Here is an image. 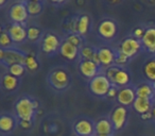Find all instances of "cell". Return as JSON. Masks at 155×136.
<instances>
[{"instance_id": "8992f818", "label": "cell", "mask_w": 155, "mask_h": 136, "mask_svg": "<svg viewBox=\"0 0 155 136\" xmlns=\"http://www.w3.org/2000/svg\"><path fill=\"white\" fill-rule=\"evenodd\" d=\"M141 41L135 38L134 36L127 37V38L121 41L120 46H119V51L124 54V55H127L129 58H131L133 56H135L136 54L139 53V51L141 50Z\"/></svg>"}, {"instance_id": "836d02e7", "label": "cell", "mask_w": 155, "mask_h": 136, "mask_svg": "<svg viewBox=\"0 0 155 136\" xmlns=\"http://www.w3.org/2000/svg\"><path fill=\"white\" fill-rule=\"evenodd\" d=\"M32 125V121H26V120H19V127L22 129H30Z\"/></svg>"}, {"instance_id": "d590c367", "label": "cell", "mask_w": 155, "mask_h": 136, "mask_svg": "<svg viewBox=\"0 0 155 136\" xmlns=\"http://www.w3.org/2000/svg\"><path fill=\"white\" fill-rule=\"evenodd\" d=\"M151 112H152V115H153V117H154V118H155V106H154V108H152V111H151Z\"/></svg>"}, {"instance_id": "e575fe53", "label": "cell", "mask_w": 155, "mask_h": 136, "mask_svg": "<svg viewBox=\"0 0 155 136\" xmlns=\"http://www.w3.org/2000/svg\"><path fill=\"white\" fill-rule=\"evenodd\" d=\"M141 118L143 120H149V119H152L153 118V115H152V112H149L144 115H141Z\"/></svg>"}, {"instance_id": "8fae6325", "label": "cell", "mask_w": 155, "mask_h": 136, "mask_svg": "<svg viewBox=\"0 0 155 136\" xmlns=\"http://www.w3.org/2000/svg\"><path fill=\"white\" fill-rule=\"evenodd\" d=\"M136 98V91L132 87H122L119 89L118 95H117V100H118L119 104L122 106H130L133 105L135 102Z\"/></svg>"}, {"instance_id": "7c38bea8", "label": "cell", "mask_w": 155, "mask_h": 136, "mask_svg": "<svg viewBox=\"0 0 155 136\" xmlns=\"http://www.w3.org/2000/svg\"><path fill=\"white\" fill-rule=\"evenodd\" d=\"M99 65L97 63H95L94 61H88V60H82L80 62V72L82 74L83 77L87 79H94L95 77H97L98 72H99Z\"/></svg>"}, {"instance_id": "1f68e13d", "label": "cell", "mask_w": 155, "mask_h": 136, "mask_svg": "<svg viewBox=\"0 0 155 136\" xmlns=\"http://www.w3.org/2000/svg\"><path fill=\"white\" fill-rule=\"evenodd\" d=\"M144 32H146V30H144L142 27H137V28L134 30V37L139 39V41H141V38L144 35Z\"/></svg>"}, {"instance_id": "d4e9b609", "label": "cell", "mask_w": 155, "mask_h": 136, "mask_svg": "<svg viewBox=\"0 0 155 136\" xmlns=\"http://www.w3.org/2000/svg\"><path fill=\"white\" fill-rule=\"evenodd\" d=\"M27 9H28L29 15H38L41 11H43L44 3L41 1H37V0H32V1H26Z\"/></svg>"}, {"instance_id": "9c48e42d", "label": "cell", "mask_w": 155, "mask_h": 136, "mask_svg": "<svg viewBox=\"0 0 155 136\" xmlns=\"http://www.w3.org/2000/svg\"><path fill=\"white\" fill-rule=\"evenodd\" d=\"M62 43L60 41L58 37L53 33H46L43 37L41 41V50L47 54H52L60 49Z\"/></svg>"}, {"instance_id": "4fadbf2b", "label": "cell", "mask_w": 155, "mask_h": 136, "mask_svg": "<svg viewBox=\"0 0 155 136\" xmlns=\"http://www.w3.org/2000/svg\"><path fill=\"white\" fill-rule=\"evenodd\" d=\"M98 32L103 38L110 39L116 35L117 33V25L112 19H104L99 24Z\"/></svg>"}, {"instance_id": "7402d4cb", "label": "cell", "mask_w": 155, "mask_h": 136, "mask_svg": "<svg viewBox=\"0 0 155 136\" xmlns=\"http://www.w3.org/2000/svg\"><path fill=\"white\" fill-rule=\"evenodd\" d=\"M16 125L15 119L10 115H2L0 117V130L5 133L13 131Z\"/></svg>"}, {"instance_id": "4316f807", "label": "cell", "mask_w": 155, "mask_h": 136, "mask_svg": "<svg viewBox=\"0 0 155 136\" xmlns=\"http://www.w3.org/2000/svg\"><path fill=\"white\" fill-rule=\"evenodd\" d=\"M25 71H26V66L22 64H13L9 66V74L16 78L24 76Z\"/></svg>"}, {"instance_id": "f1b7e54d", "label": "cell", "mask_w": 155, "mask_h": 136, "mask_svg": "<svg viewBox=\"0 0 155 136\" xmlns=\"http://www.w3.org/2000/svg\"><path fill=\"white\" fill-rule=\"evenodd\" d=\"M27 31H28V39L29 41H37L41 35V30L35 26L29 27V28L27 29Z\"/></svg>"}, {"instance_id": "44dd1931", "label": "cell", "mask_w": 155, "mask_h": 136, "mask_svg": "<svg viewBox=\"0 0 155 136\" xmlns=\"http://www.w3.org/2000/svg\"><path fill=\"white\" fill-rule=\"evenodd\" d=\"M135 91L137 98H144V99H150V100H152L155 93L153 86H151L150 84H147V83L138 85L137 88L135 89Z\"/></svg>"}, {"instance_id": "cb8c5ba5", "label": "cell", "mask_w": 155, "mask_h": 136, "mask_svg": "<svg viewBox=\"0 0 155 136\" xmlns=\"http://www.w3.org/2000/svg\"><path fill=\"white\" fill-rule=\"evenodd\" d=\"M143 74L148 80L155 83V58H150L143 65Z\"/></svg>"}, {"instance_id": "3957f363", "label": "cell", "mask_w": 155, "mask_h": 136, "mask_svg": "<svg viewBox=\"0 0 155 136\" xmlns=\"http://www.w3.org/2000/svg\"><path fill=\"white\" fill-rule=\"evenodd\" d=\"M48 82L53 88L58 91H63L67 88L70 83V75L67 70L63 68H55L49 74Z\"/></svg>"}, {"instance_id": "6da1fadb", "label": "cell", "mask_w": 155, "mask_h": 136, "mask_svg": "<svg viewBox=\"0 0 155 136\" xmlns=\"http://www.w3.org/2000/svg\"><path fill=\"white\" fill-rule=\"evenodd\" d=\"M37 105L38 103L36 101H33L28 97H24L18 100L15 104V111L19 120L32 121Z\"/></svg>"}, {"instance_id": "7a4b0ae2", "label": "cell", "mask_w": 155, "mask_h": 136, "mask_svg": "<svg viewBox=\"0 0 155 136\" xmlns=\"http://www.w3.org/2000/svg\"><path fill=\"white\" fill-rule=\"evenodd\" d=\"M105 76L110 79L113 85H116L118 87H127L131 81L130 74L123 67L119 66H110L105 71Z\"/></svg>"}, {"instance_id": "5b68a950", "label": "cell", "mask_w": 155, "mask_h": 136, "mask_svg": "<svg viewBox=\"0 0 155 136\" xmlns=\"http://www.w3.org/2000/svg\"><path fill=\"white\" fill-rule=\"evenodd\" d=\"M26 56L24 52L16 49H1L0 50V60L2 61L3 64L8 65V67L13 64H22L26 63Z\"/></svg>"}, {"instance_id": "e0dca14e", "label": "cell", "mask_w": 155, "mask_h": 136, "mask_svg": "<svg viewBox=\"0 0 155 136\" xmlns=\"http://www.w3.org/2000/svg\"><path fill=\"white\" fill-rule=\"evenodd\" d=\"M142 47L150 53H155V27L146 29L143 37L141 38Z\"/></svg>"}, {"instance_id": "d6a6232c", "label": "cell", "mask_w": 155, "mask_h": 136, "mask_svg": "<svg viewBox=\"0 0 155 136\" xmlns=\"http://www.w3.org/2000/svg\"><path fill=\"white\" fill-rule=\"evenodd\" d=\"M118 91H119V87L116 86V85H113L112 88L110 89V91H108L107 96L110 98H114L116 97L117 98V95H118Z\"/></svg>"}, {"instance_id": "ac0fdd59", "label": "cell", "mask_w": 155, "mask_h": 136, "mask_svg": "<svg viewBox=\"0 0 155 136\" xmlns=\"http://www.w3.org/2000/svg\"><path fill=\"white\" fill-rule=\"evenodd\" d=\"M113 130L114 127L110 119L100 118L95 123V135H112Z\"/></svg>"}, {"instance_id": "30bf717a", "label": "cell", "mask_w": 155, "mask_h": 136, "mask_svg": "<svg viewBox=\"0 0 155 136\" xmlns=\"http://www.w3.org/2000/svg\"><path fill=\"white\" fill-rule=\"evenodd\" d=\"M8 32L13 43H22L24 41H26V38H28V31L22 24L13 22L8 29Z\"/></svg>"}, {"instance_id": "d6986e66", "label": "cell", "mask_w": 155, "mask_h": 136, "mask_svg": "<svg viewBox=\"0 0 155 136\" xmlns=\"http://www.w3.org/2000/svg\"><path fill=\"white\" fill-rule=\"evenodd\" d=\"M75 29H74V32L78 33L79 35L81 36H84L88 33L89 30V26H91V19H89V16L88 15H82L80 17L78 18L77 22L74 24Z\"/></svg>"}, {"instance_id": "603a6c76", "label": "cell", "mask_w": 155, "mask_h": 136, "mask_svg": "<svg viewBox=\"0 0 155 136\" xmlns=\"http://www.w3.org/2000/svg\"><path fill=\"white\" fill-rule=\"evenodd\" d=\"M1 83H2V87L7 91H14L15 88H17L18 84V78L12 76L10 74H7L2 77V80H1Z\"/></svg>"}, {"instance_id": "f546056e", "label": "cell", "mask_w": 155, "mask_h": 136, "mask_svg": "<svg viewBox=\"0 0 155 136\" xmlns=\"http://www.w3.org/2000/svg\"><path fill=\"white\" fill-rule=\"evenodd\" d=\"M66 41H68V43L72 44L73 46H75V47H78V48H80L83 43L82 37H81V35L78 34V33H71V34H69L68 36H67Z\"/></svg>"}, {"instance_id": "5bb4252c", "label": "cell", "mask_w": 155, "mask_h": 136, "mask_svg": "<svg viewBox=\"0 0 155 136\" xmlns=\"http://www.w3.org/2000/svg\"><path fill=\"white\" fill-rule=\"evenodd\" d=\"M74 131L79 136H91L95 134V124L88 119H80L75 122Z\"/></svg>"}, {"instance_id": "8d00e7d4", "label": "cell", "mask_w": 155, "mask_h": 136, "mask_svg": "<svg viewBox=\"0 0 155 136\" xmlns=\"http://www.w3.org/2000/svg\"><path fill=\"white\" fill-rule=\"evenodd\" d=\"M95 136H112V135H95Z\"/></svg>"}, {"instance_id": "484cf974", "label": "cell", "mask_w": 155, "mask_h": 136, "mask_svg": "<svg viewBox=\"0 0 155 136\" xmlns=\"http://www.w3.org/2000/svg\"><path fill=\"white\" fill-rule=\"evenodd\" d=\"M27 69H29L30 71H36L38 69L39 64L37 62L36 58L33 53H28L26 56V63H25Z\"/></svg>"}, {"instance_id": "2e32d148", "label": "cell", "mask_w": 155, "mask_h": 136, "mask_svg": "<svg viewBox=\"0 0 155 136\" xmlns=\"http://www.w3.org/2000/svg\"><path fill=\"white\" fill-rule=\"evenodd\" d=\"M60 53L66 60L73 61L78 58V55L80 53V48L75 47V46L68 43L67 41H62V45L60 47Z\"/></svg>"}, {"instance_id": "ba28073f", "label": "cell", "mask_w": 155, "mask_h": 136, "mask_svg": "<svg viewBox=\"0 0 155 136\" xmlns=\"http://www.w3.org/2000/svg\"><path fill=\"white\" fill-rule=\"evenodd\" d=\"M127 110L125 106L118 105L117 108H114V111L112 112L110 115V121L113 123L114 130L119 131L121 130L127 123Z\"/></svg>"}, {"instance_id": "4dcf8cb0", "label": "cell", "mask_w": 155, "mask_h": 136, "mask_svg": "<svg viewBox=\"0 0 155 136\" xmlns=\"http://www.w3.org/2000/svg\"><path fill=\"white\" fill-rule=\"evenodd\" d=\"M130 58H127V55H124L123 53H121L120 51L118 50V52L116 53V58H115V64L119 67H123L129 63Z\"/></svg>"}, {"instance_id": "83f0119b", "label": "cell", "mask_w": 155, "mask_h": 136, "mask_svg": "<svg viewBox=\"0 0 155 136\" xmlns=\"http://www.w3.org/2000/svg\"><path fill=\"white\" fill-rule=\"evenodd\" d=\"M13 45V41H12L11 36H10L9 32H5V31H2L1 35H0V46L2 49H10Z\"/></svg>"}, {"instance_id": "ffe728a7", "label": "cell", "mask_w": 155, "mask_h": 136, "mask_svg": "<svg viewBox=\"0 0 155 136\" xmlns=\"http://www.w3.org/2000/svg\"><path fill=\"white\" fill-rule=\"evenodd\" d=\"M133 108L140 115H144L152 111V100L144 99V98H136L133 104Z\"/></svg>"}, {"instance_id": "52a82bcc", "label": "cell", "mask_w": 155, "mask_h": 136, "mask_svg": "<svg viewBox=\"0 0 155 136\" xmlns=\"http://www.w3.org/2000/svg\"><path fill=\"white\" fill-rule=\"evenodd\" d=\"M9 16L13 22L16 24H24L28 19L29 12L27 9L26 2H16L10 8Z\"/></svg>"}, {"instance_id": "74e56055", "label": "cell", "mask_w": 155, "mask_h": 136, "mask_svg": "<svg viewBox=\"0 0 155 136\" xmlns=\"http://www.w3.org/2000/svg\"><path fill=\"white\" fill-rule=\"evenodd\" d=\"M153 88H154V91H155V83H153Z\"/></svg>"}, {"instance_id": "277c9868", "label": "cell", "mask_w": 155, "mask_h": 136, "mask_svg": "<svg viewBox=\"0 0 155 136\" xmlns=\"http://www.w3.org/2000/svg\"><path fill=\"white\" fill-rule=\"evenodd\" d=\"M113 84L110 79L105 76V74H99L97 77L91 79L89 82V89L96 96L104 97L107 96L110 89L112 88Z\"/></svg>"}, {"instance_id": "f35d334b", "label": "cell", "mask_w": 155, "mask_h": 136, "mask_svg": "<svg viewBox=\"0 0 155 136\" xmlns=\"http://www.w3.org/2000/svg\"><path fill=\"white\" fill-rule=\"evenodd\" d=\"M75 136H79V135H75Z\"/></svg>"}, {"instance_id": "9a60e30c", "label": "cell", "mask_w": 155, "mask_h": 136, "mask_svg": "<svg viewBox=\"0 0 155 136\" xmlns=\"http://www.w3.org/2000/svg\"><path fill=\"white\" fill-rule=\"evenodd\" d=\"M98 50V56H99L100 66L103 67H110L113 64H115V58H116V53L113 51L110 48L102 47Z\"/></svg>"}]
</instances>
